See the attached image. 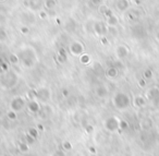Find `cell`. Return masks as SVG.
I'll return each mask as SVG.
<instances>
[{
  "instance_id": "30bf717a",
  "label": "cell",
  "mask_w": 159,
  "mask_h": 156,
  "mask_svg": "<svg viewBox=\"0 0 159 156\" xmlns=\"http://www.w3.org/2000/svg\"><path fill=\"white\" fill-rule=\"evenodd\" d=\"M130 54V49L126 45L124 44H120L116 47V56H117L119 59H124L126 58Z\"/></svg>"
},
{
  "instance_id": "ab89813d",
  "label": "cell",
  "mask_w": 159,
  "mask_h": 156,
  "mask_svg": "<svg viewBox=\"0 0 159 156\" xmlns=\"http://www.w3.org/2000/svg\"><path fill=\"white\" fill-rule=\"evenodd\" d=\"M2 142V138H1V135H0V143Z\"/></svg>"
},
{
  "instance_id": "3957f363",
  "label": "cell",
  "mask_w": 159,
  "mask_h": 156,
  "mask_svg": "<svg viewBox=\"0 0 159 156\" xmlns=\"http://www.w3.org/2000/svg\"><path fill=\"white\" fill-rule=\"evenodd\" d=\"M112 104H113V106H115V108H117L118 110H125L126 108L130 107L131 98L125 93L118 92L113 95Z\"/></svg>"
},
{
  "instance_id": "8992f818",
  "label": "cell",
  "mask_w": 159,
  "mask_h": 156,
  "mask_svg": "<svg viewBox=\"0 0 159 156\" xmlns=\"http://www.w3.org/2000/svg\"><path fill=\"white\" fill-rule=\"evenodd\" d=\"M120 119L118 117L111 116L108 117L104 121V127L108 132H116L118 129H120Z\"/></svg>"
},
{
  "instance_id": "4316f807",
  "label": "cell",
  "mask_w": 159,
  "mask_h": 156,
  "mask_svg": "<svg viewBox=\"0 0 159 156\" xmlns=\"http://www.w3.org/2000/svg\"><path fill=\"white\" fill-rule=\"evenodd\" d=\"M50 156H66V152L64 151H60V149H56L52 153L50 154Z\"/></svg>"
},
{
  "instance_id": "d4e9b609",
  "label": "cell",
  "mask_w": 159,
  "mask_h": 156,
  "mask_svg": "<svg viewBox=\"0 0 159 156\" xmlns=\"http://www.w3.org/2000/svg\"><path fill=\"white\" fill-rule=\"evenodd\" d=\"M8 38V34L6 31H3V30H0V43L2 42H6Z\"/></svg>"
},
{
  "instance_id": "ba28073f",
  "label": "cell",
  "mask_w": 159,
  "mask_h": 156,
  "mask_svg": "<svg viewBox=\"0 0 159 156\" xmlns=\"http://www.w3.org/2000/svg\"><path fill=\"white\" fill-rule=\"evenodd\" d=\"M84 50H85L84 45H83L82 42H80V40H74L69 46V51L74 57H80L82 54H84Z\"/></svg>"
},
{
  "instance_id": "e0dca14e",
  "label": "cell",
  "mask_w": 159,
  "mask_h": 156,
  "mask_svg": "<svg viewBox=\"0 0 159 156\" xmlns=\"http://www.w3.org/2000/svg\"><path fill=\"white\" fill-rule=\"evenodd\" d=\"M57 7V2L56 0H44V8L47 10H53Z\"/></svg>"
},
{
  "instance_id": "ffe728a7",
  "label": "cell",
  "mask_w": 159,
  "mask_h": 156,
  "mask_svg": "<svg viewBox=\"0 0 159 156\" xmlns=\"http://www.w3.org/2000/svg\"><path fill=\"white\" fill-rule=\"evenodd\" d=\"M9 62H11L12 64H18L19 62H20L18 54H11V55L9 56Z\"/></svg>"
},
{
  "instance_id": "74e56055",
  "label": "cell",
  "mask_w": 159,
  "mask_h": 156,
  "mask_svg": "<svg viewBox=\"0 0 159 156\" xmlns=\"http://www.w3.org/2000/svg\"><path fill=\"white\" fill-rule=\"evenodd\" d=\"M7 0H0V3H3V2H6Z\"/></svg>"
},
{
  "instance_id": "d6986e66",
  "label": "cell",
  "mask_w": 159,
  "mask_h": 156,
  "mask_svg": "<svg viewBox=\"0 0 159 156\" xmlns=\"http://www.w3.org/2000/svg\"><path fill=\"white\" fill-rule=\"evenodd\" d=\"M80 62L82 64H87L91 62V56L89 54H82V55L80 56Z\"/></svg>"
},
{
  "instance_id": "7402d4cb",
  "label": "cell",
  "mask_w": 159,
  "mask_h": 156,
  "mask_svg": "<svg viewBox=\"0 0 159 156\" xmlns=\"http://www.w3.org/2000/svg\"><path fill=\"white\" fill-rule=\"evenodd\" d=\"M27 134H29V135H31L32 138L35 139V138H37V136H38V130L36 129V128H30L29 133H27Z\"/></svg>"
},
{
  "instance_id": "e575fe53",
  "label": "cell",
  "mask_w": 159,
  "mask_h": 156,
  "mask_svg": "<svg viewBox=\"0 0 159 156\" xmlns=\"http://www.w3.org/2000/svg\"><path fill=\"white\" fill-rule=\"evenodd\" d=\"M131 1H133V3H135V5H137V6L141 5V0H131Z\"/></svg>"
},
{
  "instance_id": "277c9868",
  "label": "cell",
  "mask_w": 159,
  "mask_h": 156,
  "mask_svg": "<svg viewBox=\"0 0 159 156\" xmlns=\"http://www.w3.org/2000/svg\"><path fill=\"white\" fill-rule=\"evenodd\" d=\"M26 105H27L26 98L18 95V96H14L13 98L11 99V102H10V109L16 112H20V111H22V110H24Z\"/></svg>"
},
{
  "instance_id": "f35d334b",
  "label": "cell",
  "mask_w": 159,
  "mask_h": 156,
  "mask_svg": "<svg viewBox=\"0 0 159 156\" xmlns=\"http://www.w3.org/2000/svg\"><path fill=\"white\" fill-rule=\"evenodd\" d=\"M89 156H98V155H97V154H96V153H94V154H91V155H89Z\"/></svg>"
},
{
  "instance_id": "9a60e30c",
  "label": "cell",
  "mask_w": 159,
  "mask_h": 156,
  "mask_svg": "<svg viewBox=\"0 0 159 156\" xmlns=\"http://www.w3.org/2000/svg\"><path fill=\"white\" fill-rule=\"evenodd\" d=\"M98 12H99V14L104 16L105 18H108L109 16L112 14V11H111L108 6L105 5V3H102V5H100L99 7H98Z\"/></svg>"
},
{
  "instance_id": "44dd1931",
  "label": "cell",
  "mask_w": 159,
  "mask_h": 156,
  "mask_svg": "<svg viewBox=\"0 0 159 156\" xmlns=\"http://www.w3.org/2000/svg\"><path fill=\"white\" fill-rule=\"evenodd\" d=\"M7 117H8V119L9 120H16V118H18V112H16V111H13V110H8V112H7Z\"/></svg>"
},
{
  "instance_id": "6da1fadb",
  "label": "cell",
  "mask_w": 159,
  "mask_h": 156,
  "mask_svg": "<svg viewBox=\"0 0 159 156\" xmlns=\"http://www.w3.org/2000/svg\"><path fill=\"white\" fill-rule=\"evenodd\" d=\"M19 59H20V64H22L24 68L31 69L37 62V54H36L35 49L32 46H23L19 49L18 53Z\"/></svg>"
},
{
  "instance_id": "484cf974",
  "label": "cell",
  "mask_w": 159,
  "mask_h": 156,
  "mask_svg": "<svg viewBox=\"0 0 159 156\" xmlns=\"http://www.w3.org/2000/svg\"><path fill=\"white\" fill-rule=\"evenodd\" d=\"M38 17H39V19H42V20H46V19H48V13H47L46 10L43 9L38 12Z\"/></svg>"
},
{
  "instance_id": "52a82bcc",
  "label": "cell",
  "mask_w": 159,
  "mask_h": 156,
  "mask_svg": "<svg viewBox=\"0 0 159 156\" xmlns=\"http://www.w3.org/2000/svg\"><path fill=\"white\" fill-rule=\"evenodd\" d=\"M51 98V92L48 87H39L36 90V99L40 103H48Z\"/></svg>"
},
{
  "instance_id": "7c38bea8",
  "label": "cell",
  "mask_w": 159,
  "mask_h": 156,
  "mask_svg": "<svg viewBox=\"0 0 159 156\" xmlns=\"http://www.w3.org/2000/svg\"><path fill=\"white\" fill-rule=\"evenodd\" d=\"M130 0H118L116 2V8L119 12H125L130 9Z\"/></svg>"
},
{
  "instance_id": "ac0fdd59",
  "label": "cell",
  "mask_w": 159,
  "mask_h": 156,
  "mask_svg": "<svg viewBox=\"0 0 159 156\" xmlns=\"http://www.w3.org/2000/svg\"><path fill=\"white\" fill-rule=\"evenodd\" d=\"M133 102H134V105L136 106V107H143V106L145 105V103H146L145 98H144L143 96H141V95H139V96L135 97Z\"/></svg>"
},
{
  "instance_id": "1f68e13d",
  "label": "cell",
  "mask_w": 159,
  "mask_h": 156,
  "mask_svg": "<svg viewBox=\"0 0 159 156\" xmlns=\"http://www.w3.org/2000/svg\"><path fill=\"white\" fill-rule=\"evenodd\" d=\"M93 125H87V127H86V131L87 132H89V133H91V132H93Z\"/></svg>"
},
{
  "instance_id": "83f0119b",
  "label": "cell",
  "mask_w": 159,
  "mask_h": 156,
  "mask_svg": "<svg viewBox=\"0 0 159 156\" xmlns=\"http://www.w3.org/2000/svg\"><path fill=\"white\" fill-rule=\"evenodd\" d=\"M30 31H31V30H30V26L29 25H23L22 27H20V32L22 34H24V35H27V34L30 33Z\"/></svg>"
},
{
  "instance_id": "d6a6232c",
  "label": "cell",
  "mask_w": 159,
  "mask_h": 156,
  "mask_svg": "<svg viewBox=\"0 0 159 156\" xmlns=\"http://www.w3.org/2000/svg\"><path fill=\"white\" fill-rule=\"evenodd\" d=\"M139 86H142V87H144V86H145V80H139Z\"/></svg>"
},
{
  "instance_id": "603a6c76",
  "label": "cell",
  "mask_w": 159,
  "mask_h": 156,
  "mask_svg": "<svg viewBox=\"0 0 159 156\" xmlns=\"http://www.w3.org/2000/svg\"><path fill=\"white\" fill-rule=\"evenodd\" d=\"M19 149H20L22 153H25V152L29 151V143H20L19 144Z\"/></svg>"
},
{
  "instance_id": "8fae6325",
  "label": "cell",
  "mask_w": 159,
  "mask_h": 156,
  "mask_svg": "<svg viewBox=\"0 0 159 156\" xmlns=\"http://www.w3.org/2000/svg\"><path fill=\"white\" fill-rule=\"evenodd\" d=\"M26 108L31 112H33V114H37V112H39L40 109H42V106H40L39 102H38L37 99H31V101L27 102Z\"/></svg>"
},
{
  "instance_id": "7a4b0ae2",
  "label": "cell",
  "mask_w": 159,
  "mask_h": 156,
  "mask_svg": "<svg viewBox=\"0 0 159 156\" xmlns=\"http://www.w3.org/2000/svg\"><path fill=\"white\" fill-rule=\"evenodd\" d=\"M18 80L19 77L16 72L8 70L3 72L0 77V86L3 90H11L18 84Z\"/></svg>"
},
{
  "instance_id": "836d02e7",
  "label": "cell",
  "mask_w": 159,
  "mask_h": 156,
  "mask_svg": "<svg viewBox=\"0 0 159 156\" xmlns=\"http://www.w3.org/2000/svg\"><path fill=\"white\" fill-rule=\"evenodd\" d=\"M62 95H63L64 97H66L69 95V91L68 90H63V91H62Z\"/></svg>"
},
{
  "instance_id": "f546056e",
  "label": "cell",
  "mask_w": 159,
  "mask_h": 156,
  "mask_svg": "<svg viewBox=\"0 0 159 156\" xmlns=\"http://www.w3.org/2000/svg\"><path fill=\"white\" fill-rule=\"evenodd\" d=\"M152 77V72L150 70L144 71V78H145V79H150Z\"/></svg>"
},
{
  "instance_id": "cb8c5ba5",
  "label": "cell",
  "mask_w": 159,
  "mask_h": 156,
  "mask_svg": "<svg viewBox=\"0 0 159 156\" xmlns=\"http://www.w3.org/2000/svg\"><path fill=\"white\" fill-rule=\"evenodd\" d=\"M62 149H63V151H71L72 149V144H71L69 141H64L63 143H62Z\"/></svg>"
},
{
  "instance_id": "9c48e42d",
  "label": "cell",
  "mask_w": 159,
  "mask_h": 156,
  "mask_svg": "<svg viewBox=\"0 0 159 156\" xmlns=\"http://www.w3.org/2000/svg\"><path fill=\"white\" fill-rule=\"evenodd\" d=\"M26 7L32 12H39L44 8V0H27Z\"/></svg>"
},
{
  "instance_id": "d590c367",
  "label": "cell",
  "mask_w": 159,
  "mask_h": 156,
  "mask_svg": "<svg viewBox=\"0 0 159 156\" xmlns=\"http://www.w3.org/2000/svg\"><path fill=\"white\" fill-rule=\"evenodd\" d=\"M155 37H156V40L159 42V30H157V32H156V34H155Z\"/></svg>"
},
{
  "instance_id": "4dcf8cb0",
  "label": "cell",
  "mask_w": 159,
  "mask_h": 156,
  "mask_svg": "<svg viewBox=\"0 0 159 156\" xmlns=\"http://www.w3.org/2000/svg\"><path fill=\"white\" fill-rule=\"evenodd\" d=\"M126 128H128V122L123 120L120 121V129H126Z\"/></svg>"
},
{
  "instance_id": "5bb4252c",
  "label": "cell",
  "mask_w": 159,
  "mask_h": 156,
  "mask_svg": "<svg viewBox=\"0 0 159 156\" xmlns=\"http://www.w3.org/2000/svg\"><path fill=\"white\" fill-rule=\"evenodd\" d=\"M106 24L108 25L109 27H116L118 24H119V18H118L116 14H111L108 18H106Z\"/></svg>"
},
{
  "instance_id": "8d00e7d4",
  "label": "cell",
  "mask_w": 159,
  "mask_h": 156,
  "mask_svg": "<svg viewBox=\"0 0 159 156\" xmlns=\"http://www.w3.org/2000/svg\"><path fill=\"white\" fill-rule=\"evenodd\" d=\"M2 156H14V155H12V154H5V155H2Z\"/></svg>"
},
{
  "instance_id": "60d3db41",
  "label": "cell",
  "mask_w": 159,
  "mask_h": 156,
  "mask_svg": "<svg viewBox=\"0 0 159 156\" xmlns=\"http://www.w3.org/2000/svg\"><path fill=\"white\" fill-rule=\"evenodd\" d=\"M130 1H131V0H130Z\"/></svg>"
},
{
  "instance_id": "5b68a950",
  "label": "cell",
  "mask_w": 159,
  "mask_h": 156,
  "mask_svg": "<svg viewBox=\"0 0 159 156\" xmlns=\"http://www.w3.org/2000/svg\"><path fill=\"white\" fill-rule=\"evenodd\" d=\"M94 34L98 37H105L108 34V25L104 21H95L92 26Z\"/></svg>"
},
{
  "instance_id": "4fadbf2b",
  "label": "cell",
  "mask_w": 159,
  "mask_h": 156,
  "mask_svg": "<svg viewBox=\"0 0 159 156\" xmlns=\"http://www.w3.org/2000/svg\"><path fill=\"white\" fill-rule=\"evenodd\" d=\"M108 93H109L108 88H107L105 85L97 86V87H96V90H95L96 96L99 97V98H105V97H107V96H108Z\"/></svg>"
},
{
  "instance_id": "2e32d148",
  "label": "cell",
  "mask_w": 159,
  "mask_h": 156,
  "mask_svg": "<svg viewBox=\"0 0 159 156\" xmlns=\"http://www.w3.org/2000/svg\"><path fill=\"white\" fill-rule=\"evenodd\" d=\"M106 75L110 79H115L118 77V69L116 67H109L106 70Z\"/></svg>"
},
{
  "instance_id": "f1b7e54d",
  "label": "cell",
  "mask_w": 159,
  "mask_h": 156,
  "mask_svg": "<svg viewBox=\"0 0 159 156\" xmlns=\"http://www.w3.org/2000/svg\"><path fill=\"white\" fill-rule=\"evenodd\" d=\"M89 2L93 6H95V7H99L100 5L104 3V0H89Z\"/></svg>"
}]
</instances>
